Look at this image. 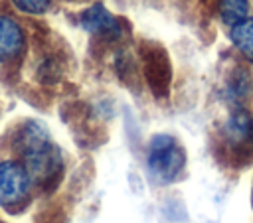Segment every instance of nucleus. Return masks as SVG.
<instances>
[{
	"mask_svg": "<svg viewBox=\"0 0 253 223\" xmlns=\"http://www.w3.org/2000/svg\"><path fill=\"white\" fill-rule=\"evenodd\" d=\"M14 148L20 154V162L26 166L32 182L47 184L63 170L57 146L51 142L47 130L36 120H28L18 128Z\"/></svg>",
	"mask_w": 253,
	"mask_h": 223,
	"instance_id": "1",
	"label": "nucleus"
},
{
	"mask_svg": "<svg viewBox=\"0 0 253 223\" xmlns=\"http://www.w3.org/2000/svg\"><path fill=\"white\" fill-rule=\"evenodd\" d=\"M186 164L184 148L168 134H156L148 146V170L158 182H172Z\"/></svg>",
	"mask_w": 253,
	"mask_h": 223,
	"instance_id": "2",
	"label": "nucleus"
},
{
	"mask_svg": "<svg viewBox=\"0 0 253 223\" xmlns=\"http://www.w3.org/2000/svg\"><path fill=\"white\" fill-rule=\"evenodd\" d=\"M219 140L227 154L235 158L253 156V114L235 105L219 128Z\"/></svg>",
	"mask_w": 253,
	"mask_h": 223,
	"instance_id": "3",
	"label": "nucleus"
},
{
	"mask_svg": "<svg viewBox=\"0 0 253 223\" xmlns=\"http://www.w3.org/2000/svg\"><path fill=\"white\" fill-rule=\"evenodd\" d=\"M32 180L22 162L6 160L0 164V205H16L26 199Z\"/></svg>",
	"mask_w": 253,
	"mask_h": 223,
	"instance_id": "4",
	"label": "nucleus"
},
{
	"mask_svg": "<svg viewBox=\"0 0 253 223\" xmlns=\"http://www.w3.org/2000/svg\"><path fill=\"white\" fill-rule=\"evenodd\" d=\"M142 71L146 77V83L150 85L152 93L156 97H166L170 89L172 69L166 51L160 45H148L142 51Z\"/></svg>",
	"mask_w": 253,
	"mask_h": 223,
	"instance_id": "5",
	"label": "nucleus"
},
{
	"mask_svg": "<svg viewBox=\"0 0 253 223\" xmlns=\"http://www.w3.org/2000/svg\"><path fill=\"white\" fill-rule=\"evenodd\" d=\"M81 28L97 37H105V39H117L123 34V26L121 22L103 6V4H93L91 8H87L81 18Z\"/></svg>",
	"mask_w": 253,
	"mask_h": 223,
	"instance_id": "6",
	"label": "nucleus"
},
{
	"mask_svg": "<svg viewBox=\"0 0 253 223\" xmlns=\"http://www.w3.org/2000/svg\"><path fill=\"white\" fill-rule=\"evenodd\" d=\"M24 45H26V36L22 26L14 18L0 14V63L16 59L22 53Z\"/></svg>",
	"mask_w": 253,
	"mask_h": 223,
	"instance_id": "7",
	"label": "nucleus"
},
{
	"mask_svg": "<svg viewBox=\"0 0 253 223\" xmlns=\"http://www.w3.org/2000/svg\"><path fill=\"white\" fill-rule=\"evenodd\" d=\"M229 39L235 49L249 63H253V16H247L241 22L229 26Z\"/></svg>",
	"mask_w": 253,
	"mask_h": 223,
	"instance_id": "8",
	"label": "nucleus"
},
{
	"mask_svg": "<svg viewBox=\"0 0 253 223\" xmlns=\"http://www.w3.org/2000/svg\"><path fill=\"white\" fill-rule=\"evenodd\" d=\"M251 75L247 69L243 67H235L227 79V85H225V93H227V99L233 103V105H241L249 93H251Z\"/></svg>",
	"mask_w": 253,
	"mask_h": 223,
	"instance_id": "9",
	"label": "nucleus"
},
{
	"mask_svg": "<svg viewBox=\"0 0 253 223\" xmlns=\"http://www.w3.org/2000/svg\"><path fill=\"white\" fill-rule=\"evenodd\" d=\"M215 8L225 26H233L249 16V0H215Z\"/></svg>",
	"mask_w": 253,
	"mask_h": 223,
	"instance_id": "10",
	"label": "nucleus"
},
{
	"mask_svg": "<svg viewBox=\"0 0 253 223\" xmlns=\"http://www.w3.org/2000/svg\"><path fill=\"white\" fill-rule=\"evenodd\" d=\"M20 12L24 14H32V16H38V14H43L47 12L51 0H10Z\"/></svg>",
	"mask_w": 253,
	"mask_h": 223,
	"instance_id": "11",
	"label": "nucleus"
}]
</instances>
